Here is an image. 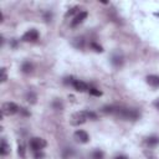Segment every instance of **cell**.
Instances as JSON below:
<instances>
[{"instance_id": "obj_1", "label": "cell", "mask_w": 159, "mask_h": 159, "mask_svg": "<svg viewBox=\"0 0 159 159\" xmlns=\"http://www.w3.org/2000/svg\"><path fill=\"white\" fill-rule=\"evenodd\" d=\"M103 112L113 113V114L122 117L124 119H137L139 116L135 109H129V108H123V107H104Z\"/></svg>"}, {"instance_id": "obj_2", "label": "cell", "mask_w": 159, "mask_h": 159, "mask_svg": "<svg viewBox=\"0 0 159 159\" xmlns=\"http://www.w3.org/2000/svg\"><path fill=\"white\" fill-rule=\"evenodd\" d=\"M16 112H19V107L14 102H5V103H2L1 113L4 116H11V114H15Z\"/></svg>"}, {"instance_id": "obj_3", "label": "cell", "mask_w": 159, "mask_h": 159, "mask_svg": "<svg viewBox=\"0 0 159 159\" xmlns=\"http://www.w3.org/2000/svg\"><path fill=\"white\" fill-rule=\"evenodd\" d=\"M88 119V116H87V111H82V112H77L72 116L71 118V124L73 125H78V124H83L86 120Z\"/></svg>"}, {"instance_id": "obj_4", "label": "cell", "mask_w": 159, "mask_h": 159, "mask_svg": "<svg viewBox=\"0 0 159 159\" xmlns=\"http://www.w3.org/2000/svg\"><path fill=\"white\" fill-rule=\"evenodd\" d=\"M29 144H30V148L34 152H40L42 148L46 147V142L42 138H32V139H30V143Z\"/></svg>"}, {"instance_id": "obj_5", "label": "cell", "mask_w": 159, "mask_h": 159, "mask_svg": "<svg viewBox=\"0 0 159 159\" xmlns=\"http://www.w3.org/2000/svg\"><path fill=\"white\" fill-rule=\"evenodd\" d=\"M37 39H39V32L36 30H34V29L26 31L24 34V36H22V41H35Z\"/></svg>"}, {"instance_id": "obj_6", "label": "cell", "mask_w": 159, "mask_h": 159, "mask_svg": "<svg viewBox=\"0 0 159 159\" xmlns=\"http://www.w3.org/2000/svg\"><path fill=\"white\" fill-rule=\"evenodd\" d=\"M72 86H73V88H75L76 91H78V92H86V91L89 89V87H88L84 82H82V81H80V80H73V81H72Z\"/></svg>"}, {"instance_id": "obj_7", "label": "cell", "mask_w": 159, "mask_h": 159, "mask_svg": "<svg viewBox=\"0 0 159 159\" xmlns=\"http://www.w3.org/2000/svg\"><path fill=\"white\" fill-rule=\"evenodd\" d=\"M75 139L77 140V142H80V143H87L88 142V139H89V137H88V134L84 132V130H76L75 132Z\"/></svg>"}, {"instance_id": "obj_8", "label": "cell", "mask_w": 159, "mask_h": 159, "mask_svg": "<svg viewBox=\"0 0 159 159\" xmlns=\"http://www.w3.org/2000/svg\"><path fill=\"white\" fill-rule=\"evenodd\" d=\"M87 17V12L86 11H81L73 20H72V22H71V26H77V25H80L84 19Z\"/></svg>"}, {"instance_id": "obj_9", "label": "cell", "mask_w": 159, "mask_h": 159, "mask_svg": "<svg viewBox=\"0 0 159 159\" xmlns=\"http://www.w3.org/2000/svg\"><path fill=\"white\" fill-rule=\"evenodd\" d=\"M9 153H10V147H9V144L6 143V140L2 139V140H1V144H0V154H1V155H7Z\"/></svg>"}, {"instance_id": "obj_10", "label": "cell", "mask_w": 159, "mask_h": 159, "mask_svg": "<svg viewBox=\"0 0 159 159\" xmlns=\"http://www.w3.org/2000/svg\"><path fill=\"white\" fill-rule=\"evenodd\" d=\"M147 82H148L150 86L157 87V86H159V76H154V75L148 76V77H147Z\"/></svg>"}, {"instance_id": "obj_11", "label": "cell", "mask_w": 159, "mask_h": 159, "mask_svg": "<svg viewBox=\"0 0 159 159\" xmlns=\"http://www.w3.org/2000/svg\"><path fill=\"white\" fill-rule=\"evenodd\" d=\"M21 70L25 72V73H29V72H31V70H32V66L29 63V62H25L24 65H22V67H21Z\"/></svg>"}, {"instance_id": "obj_12", "label": "cell", "mask_w": 159, "mask_h": 159, "mask_svg": "<svg viewBox=\"0 0 159 159\" xmlns=\"http://www.w3.org/2000/svg\"><path fill=\"white\" fill-rule=\"evenodd\" d=\"M147 143H148L149 145H155V144L159 143V138H157V137H150V138L147 139Z\"/></svg>"}, {"instance_id": "obj_13", "label": "cell", "mask_w": 159, "mask_h": 159, "mask_svg": "<svg viewBox=\"0 0 159 159\" xmlns=\"http://www.w3.org/2000/svg\"><path fill=\"white\" fill-rule=\"evenodd\" d=\"M88 92H89V94H92V96H97V97H99V96L102 94V92H101L99 89H97V88H91V87H89Z\"/></svg>"}, {"instance_id": "obj_14", "label": "cell", "mask_w": 159, "mask_h": 159, "mask_svg": "<svg viewBox=\"0 0 159 159\" xmlns=\"http://www.w3.org/2000/svg\"><path fill=\"white\" fill-rule=\"evenodd\" d=\"M26 98H27V101L31 102V103H35V102H36V96H35L32 92L27 93V94H26Z\"/></svg>"}, {"instance_id": "obj_15", "label": "cell", "mask_w": 159, "mask_h": 159, "mask_svg": "<svg viewBox=\"0 0 159 159\" xmlns=\"http://www.w3.org/2000/svg\"><path fill=\"white\" fill-rule=\"evenodd\" d=\"M92 158H93V159H103V153L99 152V150H96V152H93Z\"/></svg>"}, {"instance_id": "obj_16", "label": "cell", "mask_w": 159, "mask_h": 159, "mask_svg": "<svg viewBox=\"0 0 159 159\" xmlns=\"http://www.w3.org/2000/svg\"><path fill=\"white\" fill-rule=\"evenodd\" d=\"M91 47H92V48H94V51H97V52H102V51H103V50H102V47H101L99 45L94 43V42H93V43H91Z\"/></svg>"}, {"instance_id": "obj_17", "label": "cell", "mask_w": 159, "mask_h": 159, "mask_svg": "<svg viewBox=\"0 0 159 159\" xmlns=\"http://www.w3.org/2000/svg\"><path fill=\"white\" fill-rule=\"evenodd\" d=\"M17 152H19V155H20V157L25 158V149H24V145H22V144L19 145V150H17Z\"/></svg>"}, {"instance_id": "obj_18", "label": "cell", "mask_w": 159, "mask_h": 159, "mask_svg": "<svg viewBox=\"0 0 159 159\" xmlns=\"http://www.w3.org/2000/svg\"><path fill=\"white\" fill-rule=\"evenodd\" d=\"M7 80V76H6V70L5 68H1V82H5Z\"/></svg>"}, {"instance_id": "obj_19", "label": "cell", "mask_w": 159, "mask_h": 159, "mask_svg": "<svg viewBox=\"0 0 159 159\" xmlns=\"http://www.w3.org/2000/svg\"><path fill=\"white\" fill-rule=\"evenodd\" d=\"M77 10H78V7H77V6H75V7H72L71 10H68V11L66 12V16H70V15H72V14H75V12H76Z\"/></svg>"}, {"instance_id": "obj_20", "label": "cell", "mask_w": 159, "mask_h": 159, "mask_svg": "<svg viewBox=\"0 0 159 159\" xmlns=\"http://www.w3.org/2000/svg\"><path fill=\"white\" fill-rule=\"evenodd\" d=\"M43 158V154L41 152H35V159H41Z\"/></svg>"}, {"instance_id": "obj_21", "label": "cell", "mask_w": 159, "mask_h": 159, "mask_svg": "<svg viewBox=\"0 0 159 159\" xmlns=\"http://www.w3.org/2000/svg\"><path fill=\"white\" fill-rule=\"evenodd\" d=\"M154 106H155L157 108H159V99H157V101L154 102Z\"/></svg>"}, {"instance_id": "obj_22", "label": "cell", "mask_w": 159, "mask_h": 159, "mask_svg": "<svg viewBox=\"0 0 159 159\" xmlns=\"http://www.w3.org/2000/svg\"><path fill=\"white\" fill-rule=\"evenodd\" d=\"M116 159H127L125 157H118V158H116Z\"/></svg>"}]
</instances>
